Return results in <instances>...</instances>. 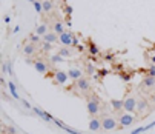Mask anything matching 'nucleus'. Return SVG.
I'll return each mask as SVG.
<instances>
[{"instance_id":"dca6fc26","label":"nucleus","mask_w":155,"mask_h":134,"mask_svg":"<svg viewBox=\"0 0 155 134\" xmlns=\"http://www.w3.org/2000/svg\"><path fill=\"white\" fill-rule=\"evenodd\" d=\"M141 85H143L144 88H153V86H155V77H152V76L144 77V80H143Z\"/></svg>"},{"instance_id":"1a4fd4ad","label":"nucleus","mask_w":155,"mask_h":134,"mask_svg":"<svg viewBox=\"0 0 155 134\" xmlns=\"http://www.w3.org/2000/svg\"><path fill=\"white\" fill-rule=\"evenodd\" d=\"M89 129L92 131V132H98V131H101L103 129V125H101V119L100 117H91V120H89Z\"/></svg>"},{"instance_id":"c85d7f7f","label":"nucleus","mask_w":155,"mask_h":134,"mask_svg":"<svg viewBox=\"0 0 155 134\" xmlns=\"http://www.w3.org/2000/svg\"><path fill=\"white\" fill-rule=\"evenodd\" d=\"M141 132H144V126H140V128H137V129H134L130 134H141Z\"/></svg>"},{"instance_id":"ddd939ff","label":"nucleus","mask_w":155,"mask_h":134,"mask_svg":"<svg viewBox=\"0 0 155 134\" xmlns=\"http://www.w3.org/2000/svg\"><path fill=\"white\" fill-rule=\"evenodd\" d=\"M35 51H37V45H34V43H26L23 46V54L26 57H31L32 54H35Z\"/></svg>"},{"instance_id":"6e6552de","label":"nucleus","mask_w":155,"mask_h":134,"mask_svg":"<svg viewBox=\"0 0 155 134\" xmlns=\"http://www.w3.org/2000/svg\"><path fill=\"white\" fill-rule=\"evenodd\" d=\"M54 79H55V83H58V85H64V83H66V80L69 79V76H68V71H61V70H57V71L54 73Z\"/></svg>"},{"instance_id":"c9c22d12","label":"nucleus","mask_w":155,"mask_h":134,"mask_svg":"<svg viewBox=\"0 0 155 134\" xmlns=\"http://www.w3.org/2000/svg\"><path fill=\"white\" fill-rule=\"evenodd\" d=\"M152 62H153V63H155V56H153V57H152Z\"/></svg>"},{"instance_id":"6ab92c4d","label":"nucleus","mask_w":155,"mask_h":134,"mask_svg":"<svg viewBox=\"0 0 155 134\" xmlns=\"http://www.w3.org/2000/svg\"><path fill=\"white\" fill-rule=\"evenodd\" d=\"M8 88H9V91H11L12 97L18 100V99H20V96L17 94V89H15V83H14V82H9V83H8Z\"/></svg>"},{"instance_id":"f03ea898","label":"nucleus","mask_w":155,"mask_h":134,"mask_svg":"<svg viewBox=\"0 0 155 134\" xmlns=\"http://www.w3.org/2000/svg\"><path fill=\"white\" fill-rule=\"evenodd\" d=\"M101 125H103V131H115L118 128V120L114 119L112 116H104L101 119Z\"/></svg>"},{"instance_id":"7ed1b4c3","label":"nucleus","mask_w":155,"mask_h":134,"mask_svg":"<svg viewBox=\"0 0 155 134\" xmlns=\"http://www.w3.org/2000/svg\"><path fill=\"white\" fill-rule=\"evenodd\" d=\"M137 120V117L130 113H121L120 117H118V123H120V128H126V126H130Z\"/></svg>"},{"instance_id":"20e7f679","label":"nucleus","mask_w":155,"mask_h":134,"mask_svg":"<svg viewBox=\"0 0 155 134\" xmlns=\"http://www.w3.org/2000/svg\"><path fill=\"white\" fill-rule=\"evenodd\" d=\"M75 88L78 89L80 93H87V91H91V82L87 77H81L75 82Z\"/></svg>"},{"instance_id":"5701e85b","label":"nucleus","mask_w":155,"mask_h":134,"mask_svg":"<svg viewBox=\"0 0 155 134\" xmlns=\"http://www.w3.org/2000/svg\"><path fill=\"white\" fill-rule=\"evenodd\" d=\"M63 60H64V57H61L60 54H54V56L49 57V62H51V63H60V62H63Z\"/></svg>"},{"instance_id":"f8f14e48","label":"nucleus","mask_w":155,"mask_h":134,"mask_svg":"<svg viewBox=\"0 0 155 134\" xmlns=\"http://www.w3.org/2000/svg\"><path fill=\"white\" fill-rule=\"evenodd\" d=\"M68 76H69V79H72L74 82H77L78 79L83 77V73H81L78 68H69V70H68Z\"/></svg>"},{"instance_id":"2f4dec72","label":"nucleus","mask_w":155,"mask_h":134,"mask_svg":"<svg viewBox=\"0 0 155 134\" xmlns=\"http://www.w3.org/2000/svg\"><path fill=\"white\" fill-rule=\"evenodd\" d=\"M21 105H23L25 108H28V109H31V105H29V103H28L26 100H21Z\"/></svg>"},{"instance_id":"0eeeda50","label":"nucleus","mask_w":155,"mask_h":134,"mask_svg":"<svg viewBox=\"0 0 155 134\" xmlns=\"http://www.w3.org/2000/svg\"><path fill=\"white\" fill-rule=\"evenodd\" d=\"M32 65H34V68H35L37 73H40V74H46L48 73V63L43 59H35Z\"/></svg>"},{"instance_id":"aec40b11","label":"nucleus","mask_w":155,"mask_h":134,"mask_svg":"<svg viewBox=\"0 0 155 134\" xmlns=\"http://www.w3.org/2000/svg\"><path fill=\"white\" fill-rule=\"evenodd\" d=\"M52 8H54V5L51 0H43V12H49V11H52Z\"/></svg>"},{"instance_id":"9d476101","label":"nucleus","mask_w":155,"mask_h":134,"mask_svg":"<svg viewBox=\"0 0 155 134\" xmlns=\"http://www.w3.org/2000/svg\"><path fill=\"white\" fill-rule=\"evenodd\" d=\"M54 123H55L58 128L64 129L66 132H69V134H81V131H77V129H74V128H71V126H68V125H64V123H63V122H60L58 119H55V120H54Z\"/></svg>"},{"instance_id":"f3484780","label":"nucleus","mask_w":155,"mask_h":134,"mask_svg":"<svg viewBox=\"0 0 155 134\" xmlns=\"http://www.w3.org/2000/svg\"><path fill=\"white\" fill-rule=\"evenodd\" d=\"M54 33H55L57 36H60V34H63V33H64V26H63V23H61L60 20L54 22Z\"/></svg>"},{"instance_id":"b1692460","label":"nucleus","mask_w":155,"mask_h":134,"mask_svg":"<svg viewBox=\"0 0 155 134\" xmlns=\"http://www.w3.org/2000/svg\"><path fill=\"white\" fill-rule=\"evenodd\" d=\"M89 53L92 54V56H97L98 53H100V50H98V46L95 43H89Z\"/></svg>"},{"instance_id":"4be33fe9","label":"nucleus","mask_w":155,"mask_h":134,"mask_svg":"<svg viewBox=\"0 0 155 134\" xmlns=\"http://www.w3.org/2000/svg\"><path fill=\"white\" fill-rule=\"evenodd\" d=\"M84 73H86L87 76H94V73H95V68H94V65H91V63L84 65Z\"/></svg>"},{"instance_id":"9b49d317","label":"nucleus","mask_w":155,"mask_h":134,"mask_svg":"<svg viewBox=\"0 0 155 134\" xmlns=\"http://www.w3.org/2000/svg\"><path fill=\"white\" fill-rule=\"evenodd\" d=\"M32 109H34V113H35L37 116H40L41 119H45V120H48V122H49V120H52V122L55 120V119H54V117H52L51 114H48V113H45V111H43L41 108H38V106H34Z\"/></svg>"},{"instance_id":"412c9836","label":"nucleus","mask_w":155,"mask_h":134,"mask_svg":"<svg viewBox=\"0 0 155 134\" xmlns=\"http://www.w3.org/2000/svg\"><path fill=\"white\" fill-rule=\"evenodd\" d=\"M58 54H60L61 57H71V56H72V51H71L69 48H60V50H58Z\"/></svg>"},{"instance_id":"a878e982","label":"nucleus","mask_w":155,"mask_h":134,"mask_svg":"<svg viewBox=\"0 0 155 134\" xmlns=\"http://www.w3.org/2000/svg\"><path fill=\"white\" fill-rule=\"evenodd\" d=\"M32 5H34V8H35V11H37L38 14H41V12H43V2L37 0V2H34Z\"/></svg>"},{"instance_id":"393cba45","label":"nucleus","mask_w":155,"mask_h":134,"mask_svg":"<svg viewBox=\"0 0 155 134\" xmlns=\"http://www.w3.org/2000/svg\"><path fill=\"white\" fill-rule=\"evenodd\" d=\"M52 50V43H48V42H43L41 43V51L43 53H49Z\"/></svg>"},{"instance_id":"2eb2a0df","label":"nucleus","mask_w":155,"mask_h":134,"mask_svg":"<svg viewBox=\"0 0 155 134\" xmlns=\"http://www.w3.org/2000/svg\"><path fill=\"white\" fill-rule=\"evenodd\" d=\"M123 103H124V100H118V99H112V100H110V106H112L114 111L123 109Z\"/></svg>"},{"instance_id":"e433bc0d","label":"nucleus","mask_w":155,"mask_h":134,"mask_svg":"<svg viewBox=\"0 0 155 134\" xmlns=\"http://www.w3.org/2000/svg\"><path fill=\"white\" fill-rule=\"evenodd\" d=\"M153 51H155V50H153Z\"/></svg>"},{"instance_id":"473e14b6","label":"nucleus","mask_w":155,"mask_h":134,"mask_svg":"<svg viewBox=\"0 0 155 134\" xmlns=\"http://www.w3.org/2000/svg\"><path fill=\"white\" fill-rule=\"evenodd\" d=\"M66 12L71 14V12H72V8H71V6H66Z\"/></svg>"},{"instance_id":"a211bd4d","label":"nucleus","mask_w":155,"mask_h":134,"mask_svg":"<svg viewBox=\"0 0 155 134\" xmlns=\"http://www.w3.org/2000/svg\"><path fill=\"white\" fill-rule=\"evenodd\" d=\"M35 34H38L40 37H43L45 34H48V26L45 25V23H41V25H38L37 28H35Z\"/></svg>"},{"instance_id":"f257e3e1","label":"nucleus","mask_w":155,"mask_h":134,"mask_svg":"<svg viewBox=\"0 0 155 134\" xmlns=\"http://www.w3.org/2000/svg\"><path fill=\"white\" fill-rule=\"evenodd\" d=\"M86 109H87V113H89L91 117L98 116V113H100V99L97 96H91L86 102Z\"/></svg>"},{"instance_id":"4468645a","label":"nucleus","mask_w":155,"mask_h":134,"mask_svg":"<svg viewBox=\"0 0 155 134\" xmlns=\"http://www.w3.org/2000/svg\"><path fill=\"white\" fill-rule=\"evenodd\" d=\"M41 39H43V42H48V43H55V42H58V36H57L55 33H48V34L43 36Z\"/></svg>"},{"instance_id":"f704fd0d","label":"nucleus","mask_w":155,"mask_h":134,"mask_svg":"<svg viewBox=\"0 0 155 134\" xmlns=\"http://www.w3.org/2000/svg\"><path fill=\"white\" fill-rule=\"evenodd\" d=\"M28 2H31V3H34V2H37V0H28Z\"/></svg>"},{"instance_id":"423d86ee","label":"nucleus","mask_w":155,"mask_h":134,"mask_svg":"<svg viewBox=\"0 0 155 134\" xmlns=\"http://www.w3.org/2000/svg\"><path fill=\"white\" fill-rule=\"evenodd\" d=\"M123 109L126 111V113H134V111H137V100L134 97H126L124 99V103H123Z\"/></svg>"},{"instance_id":"cd10ccee","label":"nucleus","mask_w":155,"mask_h":134,"mask_svg":"<svg viewBox=\"0 0 155 134\" xmlns=\"http://www.w3.org/2000/svg\"><path fill=\"white\" fill-rule=\"evenodd\" d=\"M146 105H147V102L144 99L140 100V102H137V111H144L146 109Z\"/></svg>"},{"instance_id":"bb28decb","label":"nucleus","mask_w":155,"mask_h":134,"mask_svg":"<svg viewBox=\"0 0 155 134\" xmlns=\"http://www.w3.org/2000/svg\"><path fill=\"white\" fill-rule=\"evenodd\" d=\"M29 40H31V43L38 45V43H40V40H41V37H40L38 34H31V36H29Z\"/></svg>"},{"instance_id":"c756f323","label":"nucleus","mask_w":155,"mask_h":134,"mask_svg":"<svg viewBox=\"0 0 155 134\" xmlns=\"http://www.w3.org/2000/svg\"><path fill=\"white\" fill-rule=\"evenodd\" d=\"M153 126H155V120H153V122H150L149 125H146V126H144V131H149V129H152Z\"/></svg>"},{"instance_id":"72a5a7b5","label":"nucleus","mask_w":155,"mask_h":134,"mask_svg":"<svg viewBox=\"0 0 155 134\" xmlns=\"http://www.w3.org/2000/svg\"><path fill=\"white\" fill-rule=\"evenodd\" d=\"M150 102H152V103H155V94H153V96L150 97Z\"/></svg>"},{"instance_id":"7c9ffc66","label":"nucleus","mask_w":155,"mask_h":134,"mask_svg":"<svg viewBox=\"0 0 155 134\" xmlns=\"http://www.w3.org/2000/svg\"><path fill=\"white\" fill-rule=\"evenodd\" d=\"M147 76H152V77H155V66H150V70H149Z\"/></svg>"},{"instance_id":"39448f33","label":"nucleus","mask_w":155,"mask_h":134,"mask_svg":"<svg viewBox=\"0 0 155 134\" xmlns=\"http://www.w3.org/2000/svg\"><path fill=\"white\" fill-rule=\"evenodd\" d=\"M58 42L61 45H64V46H72V45H74V34L64 31L63 34L58 36Z\"/></svg>"}]
</instances>
